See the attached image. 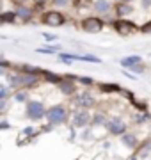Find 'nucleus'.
I'll list each match as a JSON object with an SVG mask.
<instances>
[{
	"label": "nucleus",
	"instance_id": "1",
	"mask_svg": "<svg viewBox=\"0 0 151 160\" xmlns=\"http://www.w3.org/2000/svg\"><path fill=\"white\" fill-rule=\"evenodd\" d=\"M46 119L50 125H62L68 119V109L64 105H55L46 110Z\"/></svg>",
	"mask_w": 151,
	"mask_h": 160
},
{
	"label": "nucleus",
	"instance_id": "2",
	"mask_svg": "<svg viewBox=\"0 0 151 160\" xmlns=\"http://www.w3.org/2000/svg\"><path fill=\"white\" fill-rule=\"evenodd\" d=\"M11 84L12 87H34L36 84H37V77L36 75H27V73H23V75H12L11 78Z\"/></svg>",
	"mask_w": 151,
	"mask_h": 160
},
{
	"label": "nucleus",
	"instance_id": "3",
	"mask_svg": "<svg viewBox=\"0 0 151 160\" xmlns=\"http://www.w3.org/2000/svg\"><path fill=\"white\" fill-rule=\"evenodd\" d=\"M41 22L45 25H48V27H61L64 23V16H62V12H59V11H48L41 16Z\"/></svg>",
	"mask_w": 151,
	"mask_h": 160
},
{
	"label": "nucleus",
	"instance_id": "4",
	"mask_svg": "<svg viewBox=\"0 0 151 160\" xmlns=\"http://www.w3.org/2000/svg\"><path fill=\"white\" fill-rule=\"evenodd\" d=\"M27 116H29L32 121L41 119L43 116H46V110L43 107V103L39 102H29L27 103Z\"/></svg>",
	"mask_w": 151,
	"mask_h": 160
},
{
	"label": "nucleus",
	"instance_id": "5",
	"mask_svg": "<svg viewBox=\"0 0 151 160\" xmlns=\"http://www.w3.org/2000/svg\"><path fill=\"white\" fill-rule=\"evenodd\" d=\"M107 130H109V133L116 135V137L124 135V133H126V123H124L123 119H119V118L109 119V123H107Z\"/></svg>",
	"mask_w": 151,
	"mask_h": 160
},
{
	"label": "nucleus",
	"instance_id": "6",
	"mask_svg": "<svg viewBox=\"0 0 151 160\" xmlns=\"http://www.w3.org/2000/svg\"><path fill=\"white\" fill-rule=\"evenodd\" d=\"M82 29L85 30V32H89V34H96V32H100V30L103 29V22L100 20V18H85L84 22H82Z\"/></svg>",
	"mask_w": 151,
	"mask_h": 160
},
{
	"label": "nucleus",
	"instance_id": "7",
	"mask_svg": "<svg viewBox=\"0 0 151 160\" xmlns=\"http://www.w3.org/2000/svg\"><path fill=\"white\" fill-rule=\"evenodd\" d=\"M91 121H93V118H91V114H89L87 110H78V112H75L71 123H73L75 128H84V126H87Z\"/></svg>",
	"mask_w": 151,
	"mask_h": 160
},
{
	"label": "nucleus",
	"instance_id": "8",
	"mask_svg": "<svg viewBox=\"0 0 151 160\" xmlns=\"http://www.w3.org/2000/svg\"><path fill=\"white\" fill-rule=\"evenodd\" d=\"M114 29H116L117 34L128 36L135 30V25L132 22H128V20H117V22H114Z\"/></svg>",
	"mask_w": 151,
	"mask_h": 160
},
{
	"label": "nucleus",
	"instance_id": "9",
	"mask_svg": "<svg viewBox=\"0 0 151 160\" xmlns=\"http://www.w3.org/2000/svg\"><path fill=\"white\" fill-rule=\"evenodd\" d=\"M75 103L80 107V109H91L94 105V98L87 92H82V94H76L75 96Z\"/></svg>",
	"mask_w": 151,
	"mask_h": 160
},
{
	"label": "nucleus",
	"instance_id": "10",
	"mask_svg": "<svg viewBox=\"0 0 151 160\" xmlns=\"http://www.w3.org/2000/svg\"><path fill=\"white\" fill-rule=\"evenodd\" d=\"M121 142L124 144L126 148L135 149L139 146V139H137V135H134V133H124V135H121Z\"/></svg>",
	"mask_w": 151,
	"mask_h": 160
},
{
	"label": "nucleus",
	"instance_id": "11",
	"mask_svg": "<svg viewBox=\"0 0 151 160\" xmlns=\"http://www.w3.org/2000/svg\"><path fill=\"white\" fill-rule=\"evenodd\" d=\"M142 62V57L140 55H128V57L121 59V66L124 69H130L132 66H135V64H140Z\"/></svg>",
	"mask_w": 151,
	"mask_h": 160
},
{
	"label": "nucleus",
	"instance_id": "12",
	"mask_svg": "<svg viewBox=\"0 0 151 160\" xmlns=\"http://www.w3.org/2000/svg\"><path fill=\"white\" fill-rule=\"evenodd\" d=\"M132 11H134V7L130 4H117L116 6V16H119V18H124L128 14H132Z\"/></svg>",
	"mask_w": 151,
	"mask_h": 160
},
{
	"label": "nucleus",
	"instance_id": "13",
	"mask_svg": "<svg viewBox=\"0 0 151 160\" xmlns=\"http://www.w3.org/2000/svg\"><path fill=\"white\" fill-rule=\"evenodd\" d=\"M94 11L101 12V14L109 12L110 11V2H109V0H96V2H94Z\"/></svg>",
	"mask_w": 151,
	"mask_h": 160
},
{
	"label": "nucleus",
	"instance_id": "14",
	"mask_svg": "<svg viewBox=\"0 0 151 160\" xmlns=\"http://www.w3.org/2000/svg\"><path fill=\"white\" fill-rule=\"evenodd\" d=\"M59 87H61V91H62L64 94H73V92H75V86H73L71 80H62V82L59 84Z\"/></svg>",
	"mask_w": 151,
	"mask_h": 160
},
{
	"label": "nucleus",
	"instance_id": "15",
	"mask_svg": "<svg viewBox=\"0 0 151 160\" xmlns=\"http://www.w3.org/2000/svg\"><path fill=\"white\" fill-rule=\"evenodd\" d=\"M41 75H43V78L46 80V82H50V84H61V82H62L59 75L50 73V71H41Z\"/></svg>",
	"mask_w": 151,
	"mask_h": 160
},
{
	"label": "nucleus",
	"instance_id": "16",
	"mask_svg": "<svg viewBox=\"0 0 151 160\" xmlns=\"http://www.w3.org/2000/svg\"><path fill=\"white\" fill-rule=\"evenodd\" d=\"M91 123H93L94 126H101V125H103V126H107L109 119H107V118H105L103 114H96V116L93 118V121H91Z\"/></svg>",
	"mask_w": 151,
	"mask_h": 160
},
{
	"label": "nucleus",
	"instance_id": "17",
	"mask_svg": "<svg viewBox=\"0 0 151 160\" xmlns=\"http://www.w3.org/2000/svg\"><path fill=\"white\" fill-rule=\"evenodd\" d=\"M16 16H20V18H23V20H29L30 18V9H27V7H18L16 9Z\"/></svg>",
	"mask_w": 151,
	"mask_h": 160
},
{
	"label": "nucleus",
	"instance_id": "18",
	"mask_svg": "<svg viewBox=\"0 0 151 160\" xmlns=\"http://www.w3.org/2000/svg\"><path fill=\"white\" fill-rule=\"evenodd\" d=\"M100 89L105 92H116V91H119V86H116V84H101Z\"/></svg>",
	"mask_w": 151,
	"mask_h": 160
},
{
	"label": "nucleus",
	"instance_id": "19",
	"mask_svg": "<svg viewBox=\"0 0 151 160\" xmlns=\"http://www.w3.org/2000/svg\"><path fill=\"white\" fill-rule=\"evenodd\" d=\"M14 18H16V12H4V14H2V22L11 23V22H14Z\"/></svg>",
	"mask_w": 151,
	"mask_h": 160
},
{
	"label": "nucleus",
	"instance_id": "20",
	"mask_svg": "<svg viewBox=\"0 0 151 160\" xmlns=\"http://www.w3.org/2000/svg\"><path fill=\"white\" fill-rule=\"evenodd\" d=\"M7 96H9V89H7L6 86H2V84H0V102H2V100H6Z\"/></svg>",
	"mask_w": 151,
	"mask_h": 160
},
{
	"label": "nucleus",
	"instance_id": "21",
	"mask_svg": "<svg viewBox=\"0 0 151 160\" xmlns=\"http://www.w3.org/2000/svg\"><path fill=\"white\" fill-rule=\"evenodd\" d=\"M146 66H142V64H135V66H132L130 68V71H135V73H144Z\"/></svg>",
	"mask_w": 151,
	"mask_h": 160
},
{
	"label": "nucleus",
	"instance_id": "22",
	"mask_svg": "<svg viewBox=\"0 0 151 160\" xmlns=\"http://www.w3.org/2000/svg\"><path fill=\"white\" fill-rule=\"evenodd\" d=\"M16 102H25V100H27V92L25 91H20V92H16Z\"/></svg>",
	"mask_w": 151,
	"mask_h": 160
},
{
	"label": "nucleus",
	"instance_id": "23",
	"mask_svg": "<svg viewBox=\"0 0 151 160\" xmlns=\"http://www.w3.org/2000/svg\"><path fill=\"white\" fill-rule=\"evenodd\" d=\"M80 84H84V86H91V84H93V78H91V77H80Z\"/></svg>",
	"mask_w": 151,
	"mask_h": 160
},
{
	"label": "nucleus",
	"instance_id": "24",
	"mask_svg": "<svg viewBox=\"0 0 151 160\" xmlns=\"http://www.w3.org/2000/svg\"><path fill=\"white\" fill-rule=\"evenodd\" d=\"M55 50H57V48H37L39 53H53Z\"/></svg>",
	"mask_w": 151,
	"mask_h": 160
},
{
	"label": "nucleus",
	"instance_id": "25",
	"mask_svg": "<svg viewBox=\"0 0 151 160\" xmlns=\"http://www.w3.org/2000/svg\"><path fill=\"white\" fill-rule=\"evenodd\" d=\"M43 38H45V39L48 41V43H52V41L57 39V36H55V34H43Z\"/></svg>",
	"mask_w": 151,
	"mask_h": 160
},
{
	"label": "nucleus",
	"instance_id": "26",
	"mask_svg": "<svg viewBox=\"0 0 151 160\" xmlns=\"http://www.w3.org/2000/svg\"><path fill=\"white\" fill-rule=\"evenodd\" d=\"M53 2H55L57 6H66V4H68L70 0H53Z\"/></svg>",
	"mask_w": 151,
	"mask_h": 160
},
{
	"label": "nucleus",
	"instance_id": "27",
	"mask_svg": "<svg viewBox=\"0 0 151 160\" xmlns=\"http://www.w3.org/2000/svg\"><path fill=\"white\" fill-rule=\"evenodd\" d=\"M123 73H124V77H128L130 80H137V77H135V75H130L128 71H123Z\"/></svg>",
	"mask_w": 151,
	"mask_h": 160
},
{
	"label": "nucleus",
	"instance_id": "28",
	"mask_svg": "<svg viewBox=\"0 0 151 160\" xmlns=\"http://www.w3.org/2000/svg\"><path fill=\"white\" fill-rule=\"evenodd\" d=\"M32 132H34V128L29 126V128H25V130H23V133H25V135H29V133H32Z\"/></svg>",
	"mask_w": 151,
	"mask_h": 160
},
{
	"label": "nucleus",
	"instance_id": "29",
	"mask_svg": "<svg viewBox=\"0 0 151 160\" xmlns=\"http://www.w3.org/2000/svg\"><path fill=\"white\" fill-rule=\"evenodd\" d=\"M4 110H6V100L0 102V112H4Z\"/></svg>",
	"mask_w": 151,
	"mask_h": 160
},
{
	"label": "nucleus",
	"instance_id": "30",
	"mask_svg": "<svg viewBox=\"0 0 151 160\" xmlns=\"http://www.w3.org/2000/svg\"><path fill=\"white\" fill-rule=\"evenodd\" d=\"M0 128H11V126H9V125H7V123H6V121H2V125H0Z\"/></svg>",
	"mask_w": 151,
	"mask_h": 160
},
{
	"label": "nucleus",
	"instance_id": "31",
	"mask_svg": "<svg viewBox=\"0 0 151 160\" xmlns=\"http://www.w3.org/2000/svg\"><path fill=\"white\" fill-rule=\"evenodd\" d=\"M0 66H2V68H7V66H11V64H9V62H4V61H0Z\"/></svg>",
	"mask_w": 151,
	"mask_h": 160
},
{
	"label": "nucleus",
	"instance_id": "32",
	"mask_svg": "<svg viewBox=\"0 0 151 160\" xmlns=\"http://www.w3.org/2000/svg\"><path fill=\"white\" fill-rule=\"evenodd\" d=\"M128 2H132V0H119V4H128Z\"/></svg>",
	"mask_w": 151,
	"mask_h": 160
},
{
	"label": "nucleus",
	"instance_id": "33",
	"mask_svg": "<svg viewBox=\"0 0 151 160\" xmlns=\"http://www.w3.org/2000/svg\"><path fill=\"white\" fill-rule=\"evenodd\" d=\"M18 4H22V2H27V0H16Z\"/></svg>",
	"mask_w": 151,
	"mask_h": 160
},
{
	"label": "nucleus",
	"instance_id": "34",
	"mask_svg": "<svg viewBox=\"0 0 151 160\" xmlns=\"http://www.w3.org/2000/svg\"><path fill=\"white\" fill-rule=\"evenodd\" d=\"M2 23H4V22H2V14H0V25H2Z\"/></svg>",
	"mask_w": 151,
	"mask_h": 160
}]
</instances>
